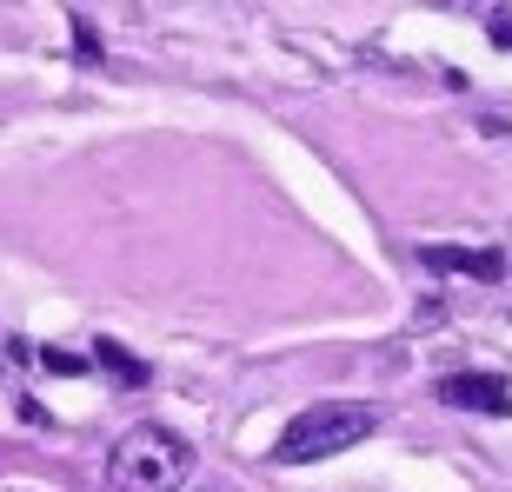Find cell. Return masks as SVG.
I'll return each instance as SVG.
<instances>
[{
  "label": "cell",
  "mask_w": 512,
  "mask_h": 492,
  "mask_svg": "<svg viewBox=\"0 0 512 492\" xmlns=\"http://www.w3.org/2000/svg\"><path fill=\"white\" fill-rule=\"evenodd\" d=\"M94 360L114 373V386H147V360H133L120 340H94Z\"/></svg>",
  "instance_id": "5"
},
{
  "label": "cell",
  "mask_w": 512,
  "mask_h": 492,
  "mask_svg": "<svg viewBox=\"0 0 512 492\" xmlns=\"http://www.w3.org/2000/svg\"><path fill=\"white\" fill-rule=\"evenodd\" d=\"M373 426H380V406H366V399H320V406L293 413V426L273 446V459L280 466H313V459H333L346 446H360Z\"/></svg>",
  "instance_id": "2"
},
{
  "label": "cell",
  "mask_w": 512,
  "mask_h": 492,
  "mask_svg": "<svg viewBox=\"0 0 512 492\" xmlns=\"http://www.w3.org/2000/svg\"><path fill=\"white\" fill-rule=\"evenodd\" d=\"M419 266H433V273H466V280H506V253L493 246H419Z\"/></svg>",
  "instance_id": "4"
},
{
  "label": "cell",
  "mask_w": 512,
  "mask_h": 492,
  "mask_svg": "<svg viewBox=\"0 0 512 492\" xmlns=\"http://www.w3.org/2000/svg\"><path fill=\"white\" fill-rule=\"evenodd\" d=\"M40 360L54 366V373H80V360H74V353H60V346H47V353H40Z\"/></svg>",
  "instance_id": "8"
},
{
  "label": "cell",
  "mask_w": 512,
  "mask_h": 492,
  "mask_svg": "<svg viewBox=\"0 0 512 492\" xmlns=\"http://www.w3.org/2000/svg\"><path fill=\"white\" fill-rule=\"evenodd\" d=\"M74 47H80V60H100V34H94L80 14H74Z\"/></svg>",
  "instance_id": "6"
},
{
  "label": "cell",
  "mask_w": 512,
  "mask_h": 492,
  "mask_svg": "<svg viewBox=\"0 0 512 492\" xmlns=\"http://www.w3.org/2000/svg\"><path fill=\"white\" fill-rule=\"evenodd\" d=\"M486 34H493V47H512V14H493V20H486Z\"/></svg>",
  "instance_id": "7"
},
{
  "label": "cell",
  "mask_w": 512,
  "mask_h": 492,
  "mask_svg": "<svg viewBox=\"0 0 512 492\" xmlns=\"http://www.w3.org/2000/svg\"><path fill=\"white\" fill-rule=\"evenodd\" d=\"M439 399L446 406H466V413H486V419L512 413V386L499 373H446L439 379Z\"/></svg>",
  "instance_id": "3"
},
{
  "label": "cell",
  "mask_w": 512,
  "mask_h": 492,
  "mask_svg": "<svg viewBox=\"0 0 512 492\" xmlns=\"http://www.w3.org/2000/svg\"><path fill=\"white\" fill-rule=\"evenodd\" d=\"M193 479V446L167 426H133L107 453V486L114 492H180Z\"/></svg>",
  "instance_id": "1"
}]
</instances>
